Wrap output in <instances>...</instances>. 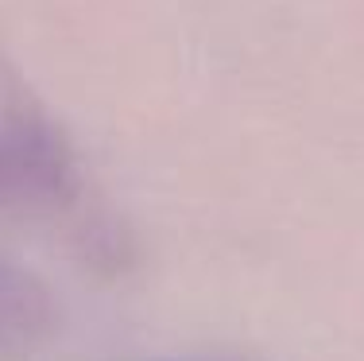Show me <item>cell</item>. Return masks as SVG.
<instances>
[{
    "instance_id": "obj_1",
    "label": "cell",
    "mask_w": 364,
    "mask_h": 361,
    "mask_svg": "<svg viewBox=\"0 0 364 361\" xmlns=\"http://www.w3.org/2000/svg\"><path fill=\"white\" fill-rule=\"evenodd\" d=\"M82 194L74 152L47 117L12 109L0 120V214H58Z\"/></svg>"
},
{
    "instance_id": "obj_2",
    "label": "cell",
    "mask_w": 364,
    "mask_h": 361,
    "mask_svg": "<svg viewBox=\"0 0 364 361\" xmlns=\"http://www.w3.org/2000/svg\"><path fill=\"white\" fill-rule=\"evenodd\" d=\"M58 299L28 264L0 256V357L31 354L55 334Z\"/></svg>"
}]
</instances>
